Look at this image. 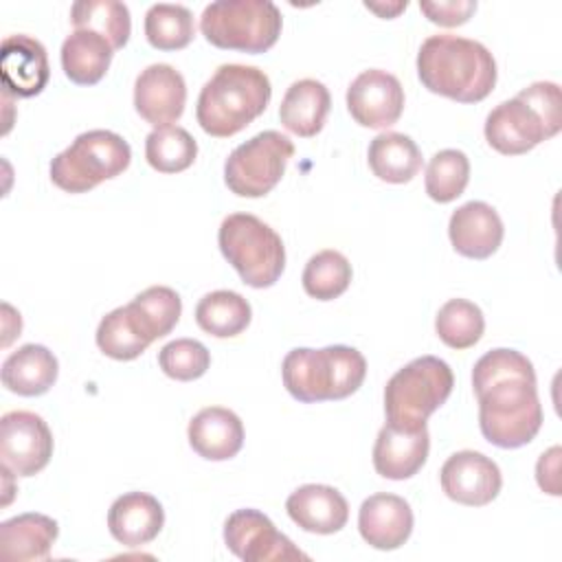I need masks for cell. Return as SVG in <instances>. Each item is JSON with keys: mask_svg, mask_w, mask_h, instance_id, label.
Wrapping results in <instances>:
<instances>
[{"mask_svg": "<svg viewBox=\"0 0 562 562\" xmlns=\"http://www.w3.org/2000/svg\"><path fill=\"white\" fill-rule=\"evenodd\" d=\"M472 386L479 400V428L498 448L529 443L542 426V404L536 389V371L516 349H492L472 369Z\"/></svg>", "mask_w": 562, "mask_h": 562, "instance_id": "1", "label": "cell"}, {"mask_svg": "<svg viewBox=\"0 0 562 562\" xmlns=\"http://www.w3.org/2000/svg\"><path fill=\"white\" fill-rule=\"evenodd\" d=\"M417 75L426 90L459 103H479L496 86V61L474 40L430 35L417 53Z\"/></svg>", "mask_w": 562, "mask_h": 562, "instance_id": "2", "label": "cell"}, {"mask_svg": "<svg viewBox=\"0 0 562 562\" xmlns=\"http://www.w3.org/2000/svg\"><path fill=\"white\" fill-rule=\"evenodd\" d=\"M270 97L272 86L263 70L244 64H222L200 90L195 119L206 134L228 138L261 116Z\"/></svg>", "mask_w": 562, "mask_h": 562, "instance_id": "3", "label": "cell"}, {"mask_svg": "<svg viewBox=\"0 0 562 562\" xmlns=\"http://www.w3.org/2000/svg\"><path fill=\"white\" fill-rule=\"evenodd\" d=\"M562 127V94L553 81H536L514 99L498 103L485 119L487 143L505 154L531 151Z\"/></svg>", "mask_w": 562, "mask_h": 562, "instance_id": "4", "label": "cell"}, {"mask_svg": "<svg viewBox=\"0 0 562 562\" xmlns=\"http://www.w3.org/2000/svg\"><path fill=\"white\" fill-rule=\"evenodd\" d=\"M367 375L364 356L347 345L323 349H292L281 364V378L288 393L303 402H329L353 395Z\"/></svg>", "mask_w": 562, "mask_h": 562, "instance_id": "5", "label": "cell"}, {"mask_svg": "<svg viewBox=\"0 0 562 562\" xmlns=\"http://www.w3.org/2000/svg\"><path fill=\"white\" fill-rule=\"evenodd\" d=\"M452 386V369L441 358L411 360L384 386L386 424L402 430L426 428L428 417L446 404Z\"/></svg>", "mask_w": 562, "mask_h": 562, "instance_id": "6", "label": "cell"}, {"mask_svg": "<svg viewBox=\"0 0 562 562\" xmlns=\"http://www.w3.org/2000/svg\"><path fill=\"white\" fill-rule=\"evenodd\" d=\"M217 244L224 259L250 288H270L285 268V246L274 228L250 213L222 220Z\"/></svg>", "mask_w": 562, "mask_h": 562, "instance_id": "7", "label": "cell"}, {"mask_svg": "<svg viewBox=\"0 0 562 562\" xmlns=\"http://www.w3.org/2000/svg\"><path fill=\"white\" fill-rule=\"evenodd\" d=\"M281 26V11L270 0H217L200 15V31L209 44L252 55L272 48Z\"/></svg>", "mask_w": 562, "mask_h": 562, "instance_id": "8", "label": "cell"}, {"mask_svg": "<svg viewBox=\"0 0 562 562\" xmlns=\"http://www.w3.org/2000/svg\"><path fill=\"white\" fill-rule=\"evenodd\" d=\"M130 160L132 149L123 136L110 130H90L50 160V180L61 191L86 193L123 173Z\"/></svg>", "mask_w": 562, "mask_h": 562, "instance_id": "9", "label": "cell"}, {"mask_svg": "<svg viewBox=\"0 0 562 562\" xmlns=\"http://www.w3.org/2000/svg\"><path fill=\"white\" fill-rule=\"evenodd\" d=\"M292 156L294 145L285 134L259 132L231 151L224 162V182L239 198H261L279 184Z\"/></svg>", "mask_w": 562, "mask_h": 562, "instance_id": "10", "label": "cell"}, {"mask_svg": "<svg viewBox=\"0 0 562 562\" xmlns=\"http://www.w3.org/2000/svg\"><path fill=\"white\" fill-rule=\"evenodd\" d=\"M53 457V432L31 411H11L0 419V459L15 476L42 472Z\"/></svg>", "mask_w": 562, "mask_h": 562, "instance_id": "11", "label": "cell"}, {"mask_svg": "<svg viewBox=\"0 0 562 562\" xmlns=\"http://www.w3.org/2000/svg\"><path fill=\"white\" fill-rule=\"evenodd\" d=\"M226 547L244 562L310 560L274 522L257 509H237L224 522Z\"/></svg>", "mask_w": 562, "mask_h": 562, "instance_id": "12", "label": "cell"}, {"mask_svg": "<svg viewBox=\"0 0 562 562\" xmlns=\"http://www.w3.org/2000/svg\"><path fill=\"white\" fill-rule=\"evenodd\" d=\"M347 110L362 127H391L402 116L404 88L400 79L386 70H364L347 88Z\"/></svg>", "mask_w": 562, "mask_h": 562, "instance_id": "13", "label": "cell"}, {"mask_svg": "<svg viewBox=\"0 0 562 562\" xmlns=\"http://www.w3.org/2000/svg\"><path fill=\"white\" fill-rule=\"evenodd\" d=\"M443 494L461 505L483 507L492 503L503 485L498 465L474 450H459L446 459L439 472Z\"/></svg>", "mask_w": 562, "mask_h": 562, "instance_id": "14", "label": "cell"}, {"mask_svg": "<svg viewBox=\"0 0 562 562\" xmlns=\"http://www.w3.org/2000/svg\"><path fill=\"white\" fill-rule=\"evenodd\" d=\"M187 103L184 77L169 64H151L136 77L134 108L154 127L178 121Z\"/></svg>", "mask_w": 562, "mask_h": 562, "instance_id": "15", "label": "cell"}, {"mask_svg": "<svg viewBox=\"0 0 562 562\" xmlns=\"http://www.w3.org/2000/svg\"><path fill=\"white\" fill-rule=\"evenodd\" d=\"M0 75L2 88L13 97L40 94L50 77L48 55L42 42L29 35H9L0 48Z\"/></svg>", "mask_w": 562, "mask_h": 562, "instance_id": "16", "label": "cell"}, {"mask_svg": "<svg viewBox=\"0 0 562 562\" xmlns=\"http://www.w3.org/2000/svg\"><path fill=\"white\" fill-rule=\"evenodd\" d=\"M358 531L373 549H400L413 533V509L397 494H373L360 505Z\"/></svg>", "mask_w": 562, "mask_h": 562, "instance_id": "17", "label": "cell"}, {"mask_svg": "<svg viewBox=\"0 0 562 562\" xmlns=\"http://www.w3.org/2000/svg\"><path fill=\"white\" fill-rule=\"evenodd\" d=\"M448 235L459 255L468 259H487L498 250L505 228L494 206L472 200L450 215Z\"/></svg>", "mask_w": 562, "mask_h": 562, "instance_id": "18", "label": "cell"}, {"mask_svg": "<svg viewBox=\"0 0 562 562\" xmlns=\"http://www.w3.org/2000/svg\"><path fill=\"white\" fill-rule=\"evenodd\" d=\"M430 435L428 428L402 430L384 424L373 446V468L380 476L404 481L415 476L428 459Z\"/></svg>", "mask_w": 562, "mask_h": 562, "instance_id": "19", "label": "cell"}, {"mask_svg": "<svg viewBox=\"0 0 562 562\" xmlns=\"http://www.w3.org/2000/svg\"><path fill=\"white\" fill-rule=\"evenodd\" d=\"M285 509L303 531L321 536L340 531L349 520L347 498L331 485H301L288 496Z\"/></svg>", "mask_w": 562, "mask_h": 562, "instance_id": "20", "label": "cell"}, {"mask_svg": "<svg viewBox=\"0 0 562 562\" xmlns=\"http://www.w3.org/2000/svg\"><path fill=\"white\" fill-rule=\"evenodd\" d=\"M162 525V505L145 492H127L119 496L108 512V529L112 538L132 549L151 542L160 533Z\"/></svg>", "mask_w": 562, "mask_h": 562, "instance_id": "21", "label": "cell"}, {"mask_svg": "<svg viewBox=\"0 0 562 562\" xmlns=\"http://www.w3.org/2000/svg\"><path fill=\"white\" fill-rule=\"evenodd\" d=\"M187 437L189 446L202 459L226 461L244 446V424L233 411L224 406H209L193 415Z\"/></svg>", "mask_w": 562, "mask_h": 562, "instance_id": "22", "label": "cell"}, {"mask_svg": "<svg viewBox=\"0 0 562 562\" xmlns=\"http://www.w3.org/2000/svg\"><path fill=\"white\" fill-rule=\"evenodd\" d=\"M59 527L44 514H20L0 525V558L9 562L46 560Z\"/></svg>", "mask_w": 562, "mask_h": 562, "instance_id": "23", "label": "cell"}, {"mask_svg": "<svg viewBox=\"0 0 562 562\" xmlns=\"http://www.w3.org/2000/svg\"><path fill=\"white\" fill-rule=\"evenodd\" d=\"M329 108L331 97L325 83L316 79H299L285 90L279 119L288 132L310 138L323 130Z\"/></svg>", "mask_w": 562, "mask_h": 562, "instance_id": "24", "label": "cell"}, {"mask_svg": "<svg viewBox=\"0 0 562 562\" xmlns=\"http://www.w3.org/2000/svg\"><path fill=\"white\" fill-rule=\"evenodd\" d=\"M59 364L44 345H22L2 362V384L18 395H44L57 380Z\"/></svg>", "mask_w": 562, "mask_h": 562, "instance_id": "25", "label": "cell"}, {"mask_svg": "<svg viewBox=\"0 0 562 562\" xmlns=\"http://www.w3.org/2000/svg\"><path fill=\"white\" fill-rule=\"evenodd\" d=\"M112 44L88 29H75L61 44L64 75L77 86L99 83L112 61Z\"/></svg>", "mask_w": 562, "mask_h": 562, "instance_id": "26", "label": "cell"}, {"mask_svg": "<svg viewBox=\"0 0 562 562\" xmlns=\"http://www.w3.org/2000/svg\"><path fill=\"white\" fill-rule=\"evenodd\" d=\"M367 158L373 176L391 184H404L422 169V151L417 143L400 132L378 134L369 145Z\"/></svg>", "mask_w": 562, "mask_h": 562, "instance_id": "27", "label": "cell"}, {"mask_svg": "<svg viewBox=\"0 0 562 562\" xmlns=\"http://www.w3.org/2000/svg\"><path fill=\"white\" fill-rule=\"evenodd\" d=\"M252 318L250 303L233 290H215L204 294L195 305V323L215 338H233L241 334Z\"/></svg>", "mask_w": 562, "mask_h": 562, "instance_id": "28", "label": "cell"}, {"mask_svg": "<svg viewBox=\"0 0 562 562\" xmlns=\"http://www.w3.org/2000/svg\"><path fill=\"white\" fill-rule=\"evenodd\" d=\"M151 342V336L145 331L130 303L105 314L97 327L99 349L114 360H134Z\"/></svg>", "mask_w": 562, "mask_h": 562, "instance_id": "29", "label": "cell"}, {"mask_svg": "<svg viewBox=\"0 0 562 562\" xmlns=\"http://www.w3.org/2000/svg\"><path fill=\"white\" fill-rule=\"evenodd\" d=\"M75 29H88L103 35L114 50L123 48L132 33L130 9L116 0H79L70 7Z\"/></svg>", "mask_w": 562, "mask_h": 562, "instance_id": "30", "label": "cell"}, {"mask_svg": "<svg viewBox=\"0 0 562 562\" xmlns=\"http://www.w3.org/2000/svg\"><path fill=\"white\" fill-rule=\"evenodd\" d=\"M198 143L180 125L154 127L145 138V158L160 173H178L195 162Z\"/></svg>", "mask_w": 562, "mask_h": 562, "instance_id": "31", "label": "cell"}, {"mask_svg": "<svg viewBox=\"0 0 562 562\" xmlns=\"http://www.w3.org/2000/svg\"><path fill=\"white\" fill-rule=\"evenodd\" d=\"M435 329L443 345L452 349H470L481 340L485 331V318L481 307L472 301L450 299L439 307Z\"/></svg>", "mask_w": 562, "mask_h": 562, "instance_id": "32", "label": "cell"}, {"mask_svg": "<svg viewBox=\"0 0 562 562\" xmlns=\"http://www.w3.org/2000/svg\"><path fill=\"white\" fill-rule=\"evenodd\" d=\"M195 33L193 15L182 4H151L145 13V37L158 50H180Z\"/></svg>", "mask_w": 562, "mask_h": 562, "instance_id": "33", "label": "cell"}, {"mask_svg": "<svg viewBox=\"0 0 562 562\" xmlns=\"http://www.w3.org/2000/svg\"><path fill=\"white\" fill-rule=\"evenodd\" d=\"M303 290L316 301L338 299L351 283V263L338 250H321L310 257L303 270Z\"/></svg>", "mask_w": 562, "mask_h": 562, "instance_id": "34", "label": "cell"}, {"mask_svg": "<svg viewBox=\"0 0 562 562\" xmlns=\"http://www.w3.org/2000/svg\"><path fill=\"white\" fill-rule=\"evenodd\" d=\"M130 307L151 340L167 336L178 325L182 314V301L178 292L167 285H151L138 292L130 301Z\"/></svg>", "mask_w": 562, "mask_h": 562, "instance_id": "35", "label": "cell"}, {"mask_svg": "<svg viewBox=\"0 0 562 562\" xmlns=\"http://www.w3.org/2000/svg\"><path fill=\"white\" fill-rule=\"evenodd\" d=\"M470 180V160L461 149L437 151L426 167V193L430 200L446 204L457 200Z\"/></svg>", "mask_w": 562, "mask_h": 562, "instance_id": "36", "label": "cell"}, {"mask_svg": "<svg viewBox=\"0 0 562 562\" xmlns=\"http://www.w3.org/2000/svg\"><path fill=\"white\" fill-rule=\"evenodd\" d=\"M158 364L165 375L178 382H191L206 373L211 364L209 349L193 338H178L167 342L158 353Z\"/></svg>", "mask_w": 562, "mask_h": 562, "instance_id": "37", "label": "cell"}, {"mask_svg": "<svg viewBox=\"0 0 562 562\" xmlns=\"http://www.w3.org/2000/svg\"><path fill=\"white\" fill-rule=\"evenodd\" d=\"M422 13L439 26H459L476 11L474 0H448V2H419Z\"/></svg>", "mask_w": 562, "mask_h": 562, "instance_id": "38", "label": "cell"}, {"mask_svg": "<svg viewBox=\"0 0 562 562\" xmlns=\"http://www.w3.org/2000/svg\"><path fill=\"white\" fill-rule=\"evenodd\" d=\"M560 446L549 448L547 452L540 454L538 463H536V481L540 485L542 492L551 494V496H560Z\"/></svg>", "mask_w": 562, "mask_h": 562, "instance_id": "39", "label": "cell"}, {"mask_svg": "<svg viewBox=\"0 0 562 562\" xmlns=\"http://www.w3.org/2000/svg\"><path fill=\"white\" fill-rule=\"evenodd\" d=\"M367 9H371V11L380 13L382 18H393V15H397L400 11H404V9H406V2H397V4H393L391 9H389V7L384 9V7H380V4H369V2H367Z\"/></svg>", "mask_w": 562, "mask_h": 562, "instance_id": "40", "label": "cell"}]
</instances>
